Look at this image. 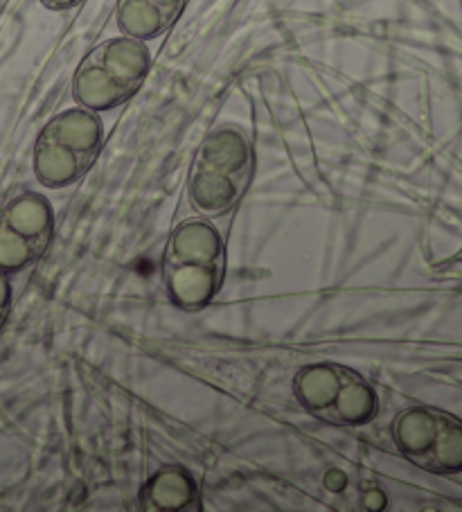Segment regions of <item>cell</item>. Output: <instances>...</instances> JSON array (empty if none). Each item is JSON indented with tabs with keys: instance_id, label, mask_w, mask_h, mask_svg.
Wrapping results in <instances>:
<instances>
[{
	"instance_id": "6da1fadb",
	"label": "cell",
	"mask_w": 462,
	"mask_h": 512,
	"mask_svg": "<svg viewBox=\"0 0 462 512\" xmlns=\"http://www.w3.org/2000/svg\"><path fill=\"white\" fill-rule=\"evenodd\" d=\"M226 276V246L219 231L203 219L183 222L167 240L163 282L172 303L197 312L212 303Z\"/></svg>"
},
{
	"instance_id": "7a4b0ae2",
	"label": "cell",
	"mask_w": 462,
	"mask_h": 512,
	"mask_svg": "<svg viewBox=\"0 0 462 512\" xmlns=\"http://www.w3.org/2000/svg\"><path fill=\"white\" fill-rule=\"evenodd\" d=\"M253 163V147L242 131L235 127L212 131L190 167L192 206L208 217L228 213L251 185Z\"/></svg>"
},
{
	"instance_id": "3957f363",
	"label": "cell",
	"mask_w": 462,
	"mask_h": 512,
	"mask_svg": "<svg viewBox=\"0 0 462 512\" xmlns=\"http://www.w3.org/2000/svg\"><path fill=\"white\" fill-rule=\"evenodd\" d=\"M151 55L145 41L118 37L95 46L77 66L73 95L88 111L120 107L140 91L149 73Z\"/></svg>"
},
{
	"instance_id": "277c9868",
	"label": "cell",
	"mask_w": 462,
	"mask_h": 512,
	"mask_svg": "<svg viewBox=\"0 0 462 512\" xmlns=\"http://www.w3.org/2000/svg\"><path fill=\"white\" fill-rule=\"evenodd\" d=\"M102 149V122L95 111L68 109L52 118L34 147V172L48 188H64L91 170Z\"/></svg>"
},
{
	"instance_id": "5b68a950",
	"label": "cell",
	"mask_w": 462,
	"mask_h": 512,
	"mask_svg": "<svg viewBox=\"0 0 462 512\" xmlns=\"http://www.w3.org/2000/svg\"><path fill=\"white\" fill-rule=\"evenodd\" d=\"M293 391L302 409L334 427L366 425L379 409L377 393L366 379L336 364L302 368L293 382Z\"/></svg>"
},
{
	"instance_id": "8992f818",
	"label": "cell",
	"mask_w": 462,
	"mask_h": 512,
	"mask_svg": "<svg viewBox=\"0 0 462 512\" xmlns=\"http://www.w3.org/2000/svg\"><path fill=\"white\" fill-rule=\"evenodd\" d=\"M393 438L406 461L431 474L462 472V420L431 406L399 413Z\"/></svg>"
},
{
	"instance_id": "52a82bcc",
	"label": "cell",
	"mask_w": 462,
	"mask_h": 512,
	"mask_svg": "<svg viewBox=\"0 0 462 512\" xmlns=\"http://www.w3.org/2000/svg\"><path fill=\"white\" fill-rule=\"evenodd\" d=\"M52 226L50 203L39 194H25L0 217V267L19 271L37 262L48 249Z\"/></svg>"
},
{
	"instance_id": "ba28073f",
	"label": "cell",
	"mask_w": 462,
	"mask_h": 512,
	"mask_svg": "<svg viewBox=\"0 0 462 512\" xmlns=\"http://www.w3.org/2000/svg\"><path fill=\"white\" fill-rule=\"evenodd\" d=\"M185 0H118V28L124 37L149 41L165 34L179 19Z\"/></svg>"
},
{
	"instance_id": "9c48e42d",
	"label": "cell",
	"mask_w": 462,
	"mask_h": 512,
	"mask_svg": "<svg viewBox=\"0 0 462 512\" xmlns=\"http://www.w3.org/2000/svg\"><path fill=\"white\" fill-rule=\"evenodd\" d=\"M140 501L145 510L192 512L199 510V488L185 467L167 465L147 481Z\"/></svg>"
},
{
	"instance_id": "30bf717a",
	"label": "cell",
	"mask_w": 462,
	"mask_h": 512,
	"mask_svg": "<svg viewBox=\"0 0 462 512\" xmlns=\"http://www.w3.org/2000/svg\"><path fill=\"white\" fill-rule=\"evenodd\" d=\"M43 5L48 7V10H55V12H64V10H73V7L82 5L84 0H41Z\"/></svg>"
}]
</instances>
